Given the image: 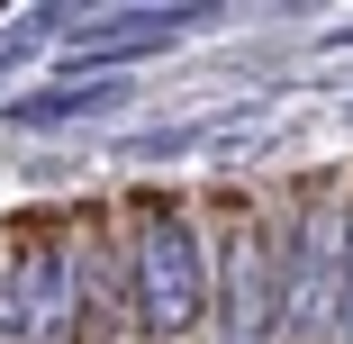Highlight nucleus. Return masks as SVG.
I'll return each mask as SVG.
<instances>
[{"label":"nucleus","mask_w":353,"mask_h":344,"mask_svg":"<svg viewBox=\"0 0 353 344\" xmlns=\"http://www.w3.org/2000/svg\"><path fill=\"white\" fill-rule=\"evenodd\" d=\"M208 326H218V344H281V227L254 199H227L218 209Z\"/></svg>","instance_id":"obj_3"},{"label":"nucleus","mask_w":353,"mask_h":344,"mask_svg":"<svg viewBox=\"0 0 353 344\" xmlns=\"http://www.w3.org/2000/svg\"><path fill=\"white\" fill-rule=\"evenodd\" d=\"M344 308V199L299 190L281 218V344H335Z\"/></svg>","instance_id":"obj_4"},{"label":"nucleus","mask_w":353,"mask_h":344,"mask_svg":"<svg viewBox=\"0 0 353 344\" xmlns=\"http://www.w3.org/2000/svg\"><path fill=\"white\" fill-rule=\"evenodd\" d=\"M127 308L136 344H199L208 335V236L190 199H136L127 209Z\"/></svg>","instance_id":"obj_1"},{"label":"nucleus","mask_w":353,"mask_h":344,"mask_svg":"<svg viewBox=\"0 0 353 344\" xmlns=\"http://www.w3.org/2000/svg\"><path fill=\"white\" fill-rule=\"evenodd\" d=\"M0 344H91L82 335V218L0 227Z\"/></svg>","instance_id":"obj_2"},{"label":"nucleus","mask_w":353,"mask_h":344,"mask_svg":"<svg viewBox=\"0 0 353 344\" xmlns=\"http://www.w3.org/2000/svg\"><path fill=\"white\" fill-rule=\"evenodd\" d=\"M335 344H353V199H344V308H335Z\"/></svg>","instance_id":"obj_5"}]
</instances>
